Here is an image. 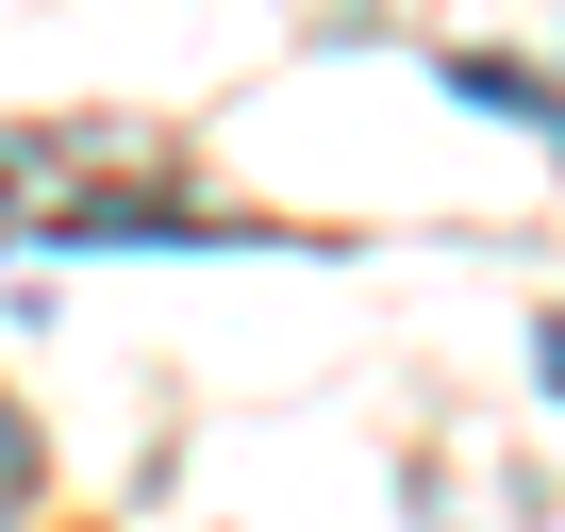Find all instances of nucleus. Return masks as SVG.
<instances>
[{
	"label": "nucleus",
	"mask_w": 565,
	"mask_h": 532,
	"mask_svg": "<svg viewBox=\"0 0 565 532\" xmlns=\"http://www.w3.org/2000/svg\"><path fill=\"white\" fill-rule=\"evenodd\" d=\"M34 249H266V233L216 216L134 117H34L0 134V266Z\"/></svg>",
	"instance_id": "1"
},
{
	"label": "nucleus",
	"mask_w": 565,
	"mask_h": 532,
	"mask_svg": "<svg viewBox=\"0 0 565 532\" xmlns=\"http://www.w3.org/2000/svg\"><path fill=\"white\" fill-rule=\"evenodd\" d=\"M449 100H482V117H515L548 167H565V84H532V67H499V51H449Z\"/></svg>",
	"instance_id": "2"
},
{
	"label": "nucleus",
	"mask_w": 565,
	"mask_h": 532,
	"mask_svg": "<svg viewBox=\"0 0 565 532\" xmlns=\"http://www.w3.org/2000/svg\"><path fill=\"white\" fill-rule=\"evenodd\" d=\"M34 482H51V449H34V416L0 400V515H34Z\"/></svg>",
	"instance_id": "3"
},
{
	"label": "nucleus",
	"mask_w": 565,
	"mask_h": 532,
	"mask_svg": "<svg viewBox=\"0 0 565 532\" xmlns=\"http://www.w3.org/2000/svg\"><path fill=\"white\" fill-rule=\"evenodd\" d=\"M532 366H548V383H565V317H548V333H532Z\"/></svg>",
	"instance_id": "4"
},
{
	"label": "nucleus",
	"mask_w": 565,
	"mask_h": 532,
	"mask_svg": "<svg viewBox=\"0 0 565 532\" xmlns=\"http://www.w3.org/2000/svg\"><path fill=\"white\" fill-rule=\"evenodd\" d=\"M0 532H34V515H0Z\"/></svg>",
	"instance_id": "5"
}]
</instances>
